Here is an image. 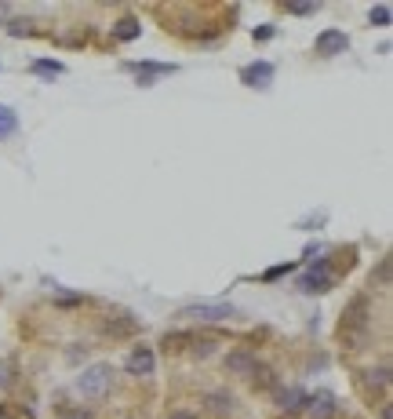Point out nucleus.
<instances>
[{"label": "nucleus", "instance_id": "nucleus-1", "mask_svg": "<svg viewBox=\"0 0 393 419\" xmlns=\"http://www.w3.org/2000/svg\"><path fill=\"white\" fill-rule=\"evenodd\" d=\"M237 310L229 303H186L178 306L175 317L178 321H201V325H215V321H229Z\"/></svg>", "mask_w": 393, "mask_h": 419}, {"label": "nucleus", "instance_id": "nucleus-2", "mask_svg": "<svg viewBox=\"0 0 393 419\" xmlns=\"http://www.w3.org/2000/svg\"><path fill=\"white\" fill-rule=\"evenodd\" d=\"M109 383H113V368L109 365H91L77 376V390L84 397H106L109 394Z\"/></svg>", "mask_w": 393, "mask_h": 419}, {"label": "nucleus", "instance_id": "nucleus-3", "mask_svg": "<svg viewBox=\"0 0 393 419\" xmlns=\"http://www.w3.org/2000/svg\"><path fill=\"white\" fill-rule=\"evenodd\" d=\"M332 284H335V273L328 270V263H324V259H317L314 266H309V270L302 273L299 281H295V288H299V292H306V296H324Z\"/></svg>", "mask_w": 393, "mask_h": 419}, {"label": "nucleus", "instance_id": "nucleus-4", "mask_svg": "<svg viewBox=\"0 0 393 419\" xmlns=\"http://www.w3.org/2000/svg\"><path fill=\"white\" fill-rule=\"evenodd\" d=\"M302 409L309 412V419H332V416H339V397L332 390H317V394H306Z\"/></svg>", "mask_w": 393, "mask_h": 419}, {"label": "nucleus", "instance_id": "nucleus-5", "mask_svg": "<svg viewBox=\"0 0 393 419\" xmlns=\"http://www.w3.org/2000/svg\"><path fill=\"white\" fill-rule=\"evenodd\" d=\"M255 368H259L255 350L237 346V350H229V353H226V372H229V376H244V379H252Z\"/></svg>", "mask_w": 393, "mask_h": 419}, {"label": "nucleus", "instance_id": "nucleus-6", "mask_svg": "<svg viewBox=\"0 0 393 419\" xmlns=\"http://www.w3.org/2000/svg\"><path fill=\"white\" fill-rule=\"evenodd\" d=\"M124 368H128V376H153L157 372V353H153V346H135L128 353V361H124Z\"/></svg>", "mask_w": 393, "mask_h": 419}, {"label": "nucleus", "instance_id": "nucleus-7", "mask_svg": "<svg viewBox=\"0 0 393 419\" xmlns=\"http://www.w3.org/2000/svg\"><path fill=\"white\" fill-rule=\"evenodd\" d=\"M346 47H350V37L342 33V29H324V33H317V40H314V52H317L321 59L342 55Z\"/></svg>", "mask_w": 393, "mask_h": 419}, {"label": "nucleus", "instance_id": "nucleus-8", "mask_svg": "<svg viewBox=\"0 0 393 419\" xmlns=\"http://www.w3.org/2000/svg\"><path fill=\"white\" fill-rule=\"evenodd\" d=\"M273 62H252V66H244L240 70V84H248V88H270L273 84Z\"/></svg>", "mask_w": 393, "mask_h": 419}, {"label": "nucleus", "instance_id": "nucleus-9", "mask_svg": "<svg viewBox=\"0 0 393 419\" xmlns=\"http://www.w3.org/2000/svg\"><path fill=\"white\" fill-rule=\"evenodd\" d=\"M277 405H281V412H302L306 390H302V386H284V390L277 394Z\"/></svg>", "mask_w": 393, "mask_h": 419}, {"label": "nucleus", "instance_id": "nucleus-10", "mask_svg": "<svg viewBox=\"0 0 393 419\" xmlns=\"http://www.w3.org/2000/svg\"><path fill=\"white\" fill-rule=\"evenodd\" d=\"M142 37V22L135 19V15H124V19L113 26V40H121V44H128V40H139Z\"/></svg>", "mask_w": 393, "mask_h": 419}, {"label": "nucleus", "instance_id": "nucleus-11", "mask_svg": "<svg viewBox=\"0 0 393 419\" xmlns=\"http://www.w3.org/2000/svg\"><path fill=\"white\" fill-rule=\"evenodd\" d=\"M62 62H55V59H37V62H29V73H37V77H62Z\"/></svg>", "mask_w": 393, "mask_h": 419}, {"label": "nucleus", "instance_id": "nucleus-12", "mask_svg": "<svg viewBox=\"0 0 393 419\" xmlns=\"http://www.w3.org/2000/svg\"><path fill=\"white\" fill-rule=\"evenodd\" d=\"M364 386H368V390H386V386H390V368L386 365L368 368V372H364Z\"/></svg>", "mask_w": 393, "mask_h": 419}, {"label": "nucleus", "instance_id": "nucleus-13", "mask_svg": "<svg viewBox=\"0 0 393 419\" xmlns=\"http://www.w3.org/2000/svg\"><path fill=\"white\" fill-rule=\"evenodd\" d=\"M15 132H19V114H15L11 106H0V139L15 135Z\"/></svg>", "mask_w": 393, "mask_h": 419}, {"label": "nucleus", "instance_id": "nucleus-14", "mask_svg": "<svg viewBox=\"0 0 393 419\" xmlns=\"http://www.w3.org/2000/svg\"><path fill=\"white\" fill-rule=\"evenodd\" d=\"M208 405H211V412L229 416V412H233V405H237V401L229 397V394H208Z\"/></svg>", "mask_w": 393, "mask_h": 419}, {"label": "nucleus", "instance_id": "nucleus-15", "mask_svg": "<svg viewBox=\"0 0 393 419\" xmlns=\"http://www.w3.org/2000/svg\"><path fill=\"white\" fill-rule=\"evenodd\" d=\"M371 26H390V19H393V11H390V4H379V8H371Z\"/></svg>", "mask_w": 393, "mask_h": 419}, {"label": "nucleus", "instance_id": "nucleus-16", "mask_svg": "<svg viewBox=\"0 0 393 419\" xmlns=\"http://www.w3.org/2000/svg\"><path fill=\"white\" fill-rule=\"evenodd\" d=\"M190 340H193L190 332H168V335H164V346H168V350H178V346L190 343Z\"/></svg>", "mask_w": 393, "mask_h": 419}, {"label": "nucleus", "instance_id": "nucleus-17", "mask_svg": "<svg viewBox=\"0 0 393 419\" xmlns=\"http://www.w3.org/2000/svg\"><path fill=\"white\" fill-rule=\"evenodd\" d=\"M371 281L379 284V288L390 284V259H379V273H371Z\"/></svg>", "mask_w": 393, "mask_h": 419}, {"label": "nucleus", "instance_id": "nucleus-18", "mask_svg": "<svg viewBox=\"0 0 393 419\" xmlns=\"http://www.w3.org/2000/svg\"><path fill=\"white\" fill-rule=\"evenodd\" d=\"M291 270H295V263H281V266H273V270L262 273V281H277V277H284V273H291Z\"/></svg>", "mask_w": 393, "mask_h": 419}, {"label": "nucleus", "instance_id": "nucleus-19", "mask_svg": "<svg viewBox=\"0 0 393 419\" xmlns=\"http://www.w3.org/2000/svg\"><path fill=\"white\" fill-rule=\"evenodd\" d=\"M190 343H193V358H208L211 346H215L211 340H190Z\"/></svg>", "mask_w": 393, "mask_h": 419}, {"label": "nucleus", "instance_id": "nucleus-20", "mask_svg": "<svg viewBox=\"0 0 393 419\" xmlns=\"http://www.w3.org/2000/svg\"><path fill=\"white\" fill-rule=\"evenodd\" d=\"M84 299L80 296H70V292H55V306H80Z\"/></svg>", "mask_w": 393, "mask_h": 419}, {"label": "nucleus", "instance_id": "nucleus-21", "mask_svg": "<svg viewBox=\"0 0 393 419\" xmlns=\"http://www.w3.org/2000/svg\"><path fill=\"white\" fill-rule=\"evenodd\" d=\"M11 372H15V365L11 361H0V386H11V379H15Z\"/></svg>", "mask_w": 393, "mask_h": 419}, {"label": "nucleus", "instance_id": "nucleus-22", "mask_svg": "<svg viewBox=\"0 0 393 419\" xmlns=\"http://www.w3.org/2000/svg\"><path fill=\"white\" fill-rule=\"evenodd\" d=\"M288 11H291V15H299V19H306V15H314V11H317V4H288Z\"/></svg>", "mask_w": 393, "mask_h": 419}, {"label": "nucleus", "instance_id": "nucleus-23", "mask_svg": "<svg viewBox=\"0 0 393 419\" xmlns=\"http://www.w3.org/2000/svg\"><path fill=\"white\" fill-rule=\"evenodd\" d=\"M8 33H11V37H22V33H29V22H22V19L8 22Z\"/></svg>", "mask_w": 393, "mask_h": 419}, {"label": "nucleus", "instance_id": "nucleus-24", "mask_svg": "<svg viewBox=\"0 0 393 419\" xmlns=\"http://www.w3.org/2000/svg\"><path fill=\"white\" fill-rule=\"evenodd\" d=\"M273 37V26H262V29H255V40H270Z\"/></svg>", "mask_w": 393, "mask_h": 419}, {"label": "nucleus", "instance_id": "nucleus-25", "mask_svg": "<svg viewBox=\"0 0 393 419\" xmlns=\"http://www.w3.org/2000/svg\"><path fill=\"white\" fill-rule=\"evenodd\" d=\"M66 419H91L84 409H73V412H66Z\"/></svg>", "mask_w": 393, "mask_h": 419}, {"label": "nucleus", "instance_id": "nucleus-26", "mask_svg": "<svg viewBox=\"0 0 393 419\" xmlns=\"http://www.w3.org/2000/svg\"><path fill=\"white\" fill-rule=\"evenodd\" d=\"M168 419H196V416H193V412H171Z\"/></svg>", "mask_w": 393, "mask_h": 419}, {"label": "nucleus", "instance_id": "nucleus-27", "mask_svg": "<svg viewBox=\"0 0 393 419\" xmlns=\"http://www.w3.org/2000/svg\"><path fill=\"white\" fill-rule=\"evenodd\" d=\"M0 419H15V412H11L8 405H0Z\"/></svg>", "mask_w": 393, "mask_h": 419}, {"label": "nucleus", "instance_id": "nucleus-28", "mask_svg": "<svg viewBox=\"0 0 393 419\" xmlns=\"http://www.w3.org/2000/svg\"><path fill=\"white\" fill-rule=\"evenodd\" d=\"M379 419H393V412H390V405H383V409H379Z\"/></svg>", "mask_w": 393, "mask_h": 419}]
</instances>
